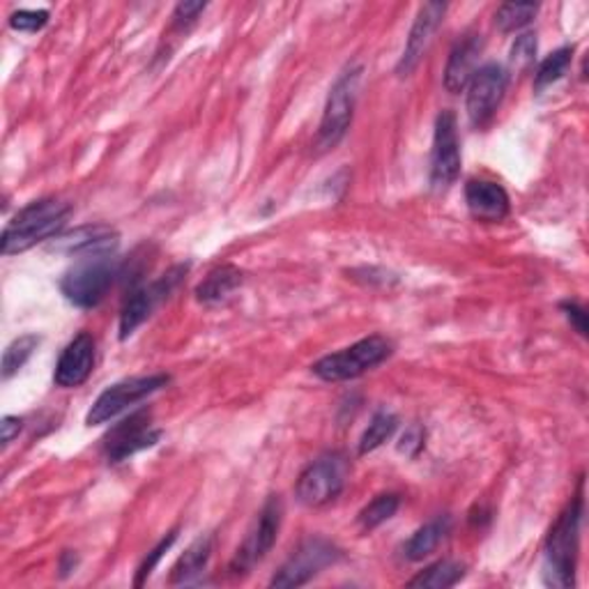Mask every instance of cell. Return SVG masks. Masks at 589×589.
Here are the masks:
<instances>
[{
    "label": "cell",
    "instance_id": "1",
    "mask_svg": "<svg viewBox=\"0 0 589 589\" xmlns=\"http://www.w3.org/2000/svg\"><path fill=\"white\" fill-rule=\"evenodd\" d=\"M71 208L58 199H40L16 212L0 237L5 256L23 254L44 240H54L65 229Z\"/></svg>",
    "mask_w": 589,
    "mask_h": 589
},
{
    "label": "cell",
    "instance_id": "2",
    "mask_svg": "<svg viewBox=\"0 0 589 589\" xmlns=\"http://www.w3.org/2000/svg\"><path fill=\"white\" fill-rule=\"evenodd\" d=\"M582 500L576 498L548 532L544 548V580L551 587L569 589L576 585L578 542H580Z\"/></svg>",
    "mask_w": 589,
    "mask_h": 589
},
{
    "label": "cell",
    "instance_id": "3",
    "mask_svg": "<svg viewBox=\"0 0 589 589\" xmlns=\"http://www.w3.org/2000/svg\"><path fill=\"white\" fill-rule=\"evenodd\" d=\"M118 275L120 265L113 254L79 258V263L67 269L65 277L60 279V292L74 307L92 309L107 298V292L111 290Z\"/></svg>",
    "mask_w": 589,
    "mask_h": 589
},
{
    "label": "cell",
    "instance_id": "4",
    "mask_svg": "<svg viewBox=\"0 0 589 589\" xmlns=\"http://www.w3.org/2000/svg\"><path fill=\"white\" fill-rule=\"evenodd\" d=\"M362 74H364L362 65H351L343 69L338 74V79L334 81L330 97H327L323 120H321V130H318V138H315V145L321 153L332 151V147H336L343 141V136L348 134L355 104H357Z\"/></svg>",
    "mask_w": 589,
    "mask_h": 589
},
{
    "label": "cell",
    "instance_id": "5",
    "mask_svg": "<svg viewBox=\"0 0 589 589\" xmlns=\"http://www.w3.org/2000/svg\"><path fill=\"white\" fill-rule=\"evenodd\" d=\"M391 341L385 336H366L357 343H353L351 348H343L338 353H332L323 359H318L311 368L313 374L325 380V382H343V380H355L364 376L371 368L380 366L389 355H391Z\"/></svg>",
    "mask_w": 589,
    "mask_h": 589
},
{
    "label": "cell",
    "instance_id": "6",
    "mask_svg": "<svg viewBox=\"0 0 589 589\" xmlns=\"http://www.w3.org/2000/svg\"><path fill=\"white\" fill-rule=\"evenodd\" d=\"M168 382L170 378L166 374H155V376H136V378H127V380L111 385L109 389L102 391L100 397H97V401L88 410L86 424L100 426V424L111 422L113 416H118L120 412H125L134 403L155 394V391L164 389Z\"/></svg>",
    "mask_w": 589,
    "mask_h": 589
},
{
    "label": "cell",
    "instance_id": "7",
    "mask_svg": "<svg viewBox=\"0 0 589 589\" xmlns=\"http://www.w3.org/2000/svg\"><path fill=\"white\" fill-rule=\"evenodd\" d=\"M185 275H187V265H176V267H170L166 275L155 279L153 284L134 288L127 294V300L120 311V338L132 336L147 321V318L155 313V309L168 300V294L178 288Z\"/></svg>",
    "mask_w": 589,
    "mask_h": 589
},
{
    "label": "cell",
    "instance_id": "8",
    "mask_svg": "<svg viewBox=\"0 0 589 589\" xmlns=\"http://www.w3.org/2000/svg\"><path fill=\"white\" fill-rule=\"evenodd\" d=\"M348 477V460L341 454H325L313 460L309 468L300 475L294 496L307 507H323L338 498L346 486Z\"/></svg>",
    "mask_w": 589,
    "mask_h": 589
},
{
    "label": "cell",
    "instance_id": "9",
    "mask_svg": "<svg viewBox=\"0 0 589 589\" xmlns=\"http://www.w3.org/2000/svg\"><path fill=\"white\" fill-rule=\"evenodd\" d=\"M281 521H284V502L279 496L267 498V502L263 504L258 519L254 523V527L249 530L247 538H244V544L237 548L233 562H231V571L233 574H247L252 571L256 564H260L267 553L273 551L279 530H281Z\"/></svg>",
    "mask_w": 589,
    "mask_h": 589
},
{
    "label": "cell",
    "instance_id": "10",
    "mask_svg": "<svg viewBox=\"0 0 589 589\" xmlns=\"http://www.w3.org/2000/svg\"><path fill=\"white\" fill-rule=\"evenodd\" d=\"M509 84V74L502 65L498 63H488L475 71V77L468 84V102H465V109H468V118L475 127H486L490 120L496 118L504 92Z\"/></svg>",
    "mask_w": 589,
    "mask_h": 589
},
{
    "label": "cell",
    "instance_id": "11",
    "mask_svg": "<svg viewBox=\"0 0 589 589\" xmlns=\"http://www.w3.org/2000/svg\"><path fill=\"white\" fill-rule=\"evenodd\" d=\"M460 176V141L456 115L442 111L435 120L433 153H431V187L447 191Z\"/></svg>",
    "mask_w": 589,
    "mask_h": 589
},
{
    "label": "cell",
    "instance_id": "12",
    "mask_svg": "<svg viewBox=\"0 0 589 589\" xmlns=\"http://www.w3.org/2000/svg\"><path fill=\"white\" fill-rule=\"evenodd\" d=\"M341 557V553L325 542V538H309L298 551H294L284 567L273 578V587H302L311 578H315L330 564H334Z\"/></svg>",
    "mask_w": 589,
    "mask_h": 589
},
{
    "label": "cell",
    "instance_id": "13",
    "mask_svg": "<svg viewBox=\"0 0 589 589\" xmlns=\"http://www.w3.org/2000/svg\"><path fill=\"white\" fill-rule=\"evenodd\" d=\"M151 422H153V414L143 410V412L132 414L130 420H125L122 424H118L107 435V442H104V452H107L109 463H122L130 456H134L136 452L157 445L162 433L155 431Z\"/></svg>",
    "mask_w": 589,
    "mask_h": 589
},
{
    "label": "cell",
    "instance_id": "14",
    "mask_svg": "<svg viewBox=\"0 0 589 589\" xmlns=\"http://www.w3.org/2000/svg\"><path fill=\"white\" fill-rule=\"evenodd\" d=\"M118 242H120V235L113 226L90 224V226H81V229L56 235L52 244H48V249L65 254V256L90 258V256L115 254Z\"/></svg>",
    "mask_w": 589,
    "mask_h": 589
},
{
    "label": "cell",
    "instance_id": "15",
    "mask_svg": "<svg viewBox=\"0 0 589 589\" xmlns=\"http://www.w3.org/2000/svg\"><path fill=\"white\" fill-rule=\"evenodd\" d=\"M447 5L445 3H426L416 12V19L412 23V31L408 35L403 56L397 65L399 77H410V74L416 69V65L422 63L424 54L429 52V46L433 42L435 31L440 29L442 19H445Z\"/></svg>",
    "mask_w": 589,
    "mask_h": 589
},
{
    "label": "cell",
    "instance_id": "16",
    "mask_svg": "<svg viewBox=\"0 0 589 589\" xmlns=\"http://www.w3.org/2000/svg\"><path fill=\"white\" fill-rule=\"evenodd\" d=\"M92 368H95V338L88 332H81L74 336L63 351L56 364L54 380L58 387L74 389L90 378Z\"/></svg>",
    "mask_w": 589,
    "mask_h": 589
},
{
    "label": "cell",
    "instance_id": "17",
    "mask_svg": "<svg viewBox=\"0 0 589 589\" xmlns=\"http://www.w3.org/2000/svg\"><path fill=\"white\" fill-rule=\"evenodd\" d=\"M465 203L479 221H502L509 214V193L490 180H470L465 185Z\"/></svg>",
    "mask_w": 589,
    "mask_h": 589
},
{
    "label": "cell",
    "instance_id": "18",
    "mask_svg": "<svg viewBox=\"0 0 589 589\" xmlns=\"http://www.w3.org/2000/svg\"><path fill=\"white\" fill-rule=\"evenodd\" d=\"M481 46H484L481 35H470L454 46V52L447 60V69H445V88L449 92L456 95L468 88L470 79L475 77V71L479 69L477 63H479Z\"/></svg>",
    "mask_w": 589,
    "mask_h": 589
},
{
    "label": "cell",
    "instance_id": "19",
    "mask_svg": "<svg viewBox=\"0 0 589 589\" xmlns=\"http://www.w3.org/2000/svg\"><path fill=\"white\" fill-rule=\"evenodd\" d=\"M244 281V275L235 265H219L196 288V300L203 304L224 302L231 292H235Z\"/></svg>",
    "mask_w": 589,
    "mask_h": 589
},
{
    "label": "cell",
    "instance_id": "20",
    "mask_svg": "<svg viewBox=\"0 0 589 589\" xmlns=\"http://www.w3.org/2000/svg\"><path fill=\"white\" fill-rule=\"evenodd\" d=\"M212 544H214L212 534L196 538V542L185 551V555L176 562L174 571H170V585H189L199 578L212 557Z\"/></svg>",
    "mask_w": 589,
    "mask_h": 589
},
{
    "label": "cell",
    "instance_id": "21",
    "mask_svg": "<svg viewBox=\"0 0 589 589\" xmlns=\"http://www.w3.org/2000/svg\"><path fill=\"white\" fill-rule=\"evenodd\" d=\"M452 527V521H449V515H440V519L426 523L424 527L416 530L410 538H408V544H405V557L410 562H420L424 557H429L437 546L442 538L447 536Z\"/></svg>",
    "mask_w": 589,
    "mask_h": 589
},
{
    "label": "cell",
    "instance_id": "22",
    "mask_svg": "<svg viewBox=\"0 0 589 589\" xmlns=\"http://www.w3.org/2000/svg\"><path fill=\"white\" fill-rule=\"evenodd\" d=\"M465 576V567L452 559H440L424 569L420 576H414L408 587H424V589H447L460 582Z\"/></svg>",
    "mask_w": 589,
    "mask_h": 589
},
{
    "label": "cell",
    "instance_id": "23",
    "mask_svg": "<svg viewBox=\"0 0 589 589\" xmlns=\"http://www.w3.org/2000/svg\"><path fill=\"white\" fill-rule=\"evenodd\" d=\"M401 507V498L397 493H385L378 496L376 500L368 502L362 511H359V527L364 532H371L376 527H380L382 523H387L391 515H394Z\"/></svg>",
    "mask_w": 589,
    "mask_h": 589
},
{
    "label": "cell",
    "instance_id": "24",
    "mask_svg": "<svg viewBox=\"0 0 589 589\" xmlns=\"http://www.w3.org/2000/svg\"><path fill=\"white\" fill-rule=\"evenodd\" d=\"M399 426V420L391 412L387 410H380L374 414L371 424H368V429L364 431L362 440H359V454H368V452H376L380 445H385V442L394 435Z\"/></svg>",
    "mask_w": 589,
    "mask_h": 589
},
{
    "label": "cell",
    "instance_id": "25",
    "mask_svg": "<svg viewBox=\"0 0 589 589\" xmlns=\"http://www.w3.org/2000/svg\"><path fill=\"white\" fill-rule=\"evenodd\" d=\"M571 56H574V48L562 46V48H557L555 54H551L542 65H538L536 77H534V90L542 92L544 88L557 84L564 74H567V69L571 65Z\"/></svg>",
    "mask_w": 589,
    "mask_h": 589
},
{
    "label": "cell",
    "instance_id": "26",
    "mask_svg": "<svg viewBox=\"0 0 589 589\" xmlns=\"http://www.w3.org/2000/svg\"><path fill=\"white\" fill-rule=\"evenodd\" d=\"M37 346H40V338L35 334H26V336L14 338L10 346L5 348V353H3V378L8 380L14 374H19L23 368V364H26L33 357Z\"/></svg>",
    "mask_w": 589,
    "mask_h": 589
},
{
    "label": "cell",
    "instance_id": "27",
    "mask_svg": "<svg viewBox=\"0 0 589 589\" xmlns=\"http://www.w3.org/2000/svg\"><path fill=\"white\" fill-rule=\"evenodd\" d=\"M536 5H515V3H507V5H502L500 10H498V14H496V23H498V26H500V31H504V33H515V31H521V29H525L527 26V23L536 16Z\"/></svg>",
    "mask_w": 589,
    "mask_h": 589
},
{
    "label": "cell",
    "instance_id": "28",
    "mask_svg": "<svg viewBox=\"0 0 589 589\" xmlns=\"http://www.w3.org/2000/svg\"><path fill=\"white\" fill-rule=\"evenodd\" d=\"M48 12L46 10H19L10 16V26L19 33H37L46 26Z\"/></svg>",
    "mask_w": 589,
    "mask_h": 589
},
{
    "label": "cell",
    "instance_id": "29",
    "mask_svg": "<svg viewBox=\"0 0 589 589\" xmlns=\"http://www.w3.org/2000/svg\"><path fill=\"white\" fill-rule=\"evenodd\" d=\"M534 58H536V37L532 33L521 35L519 40L513 42L511 56H509L511 67H515V69H527L534 63Z\"/></svg>",
    "mask_w": 589,
    "mask_h": 589
},
{
    "label": "cell",
    "instance_id": "30",
    "mask_svg": "<svg viewBox=\"0 0 589 589\" xmlns=\"http://www.w3.org/2000/svg\"><path fill=\"white\" fill-rule=\"evenodd\" d=\"M176 538H178V532H176V530H174V532H168V536L162 538V542L155 546V551H153V553H147V557L143 559V564L138 567V574H136V587H141V585L145 582V578H151L153 569L157 567L159 559L164 557V553H166L170 546L176 544Z\"/></svg>",
    "mask_w": 589,
    "mask_h": 589
},
{
    "label": "cell",
    "instance_id": "31",
    "mask_svg": "<svg viewBox=\"0 0 589 589\" xmlns=\"http://www.w3.org/2000/svg\"><path fill=\"white\" fill-rule=\"evenodd\" d=\"M422 449H424V429L410 426L399 442V452L405 456H416Z\"/></svg>",
    "mask_w": 589,
    "mask_h": 589
},
{
    "label": "cell",
    "instance_id": "32",
    "mask_svg": "<svg viewBox=\"0 0 589 589\" xmlns=\"http://www.w3.org/2000/svg\"><path fill=\"white\" fill-rule=\"evenodd\" d=\"M205 10V3H180L174 12V26L176 29H187L199 19V14Z\"/></svg>",
    "mask_w": 589,
    "mask_h": 589
},
{
    "label": "cell",
    "instance_id": "33",
    "mask_svg": "<svg viewBox=\"0 0 589 589\" xmlns=\"http://www.w3.org/2000/svg\"><path fill=\"white\" fill-rule=\"evenodd\" d=\"M562 309L564 311H567V318H569V321L576 325V330L585 336L587 334V313H585V309H580L578 304H574V302H567V304H562Z\"/></svg>",
    "mask_w": 589,
    "mask_h": 589
},
{
    "label": "cell",
    "instance_id": "34",
    "mask_svg": "<svg viewBox=\"0 0 589 589\" xmlns=\"http://www.w3.org/2000/svg\"><path fill=\"white\" fill-rule=\"evenodd\" d=\"M21 426L23 422L19 420V416H5V420L0 422V431H3V447H8L10 442L21 433Z\"/></svg>",
    "mask_w": 589,
    "mask_h": 589
}]
</instances>
